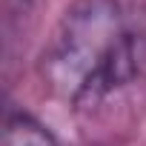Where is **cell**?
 <instances>
[{
  "label": "cell",
  "mask_w": 146,
  "mask_h": 146,
  "mask_svg": "<svg viewBox=\"0 0 146 146\" xmlns=\"http://www.w3.org/2000/svg\"><path fill=\"white\" fill-rule=\"evenodd\" d=\"M146 66V26L120 0H75L40 54V78L54 98L95 109L132 86Z\"/></svg>",
  "instance_id": "1"
},
{
  "label": "cell",
  "mask_w": 146,
  "mask_h": 146,
  "mask_svg": "<svg viewBox=\"0 0 146 146\" xmlns=\"http://www.w3.org/2000/svg\"><path fill=\"white\" fill-rule=\"evenodd\" d=\"M3 146H57V140L37 117L12 112L3 126Z\"/></svg>",
  "instance_id": "2"
}]
</instances>
